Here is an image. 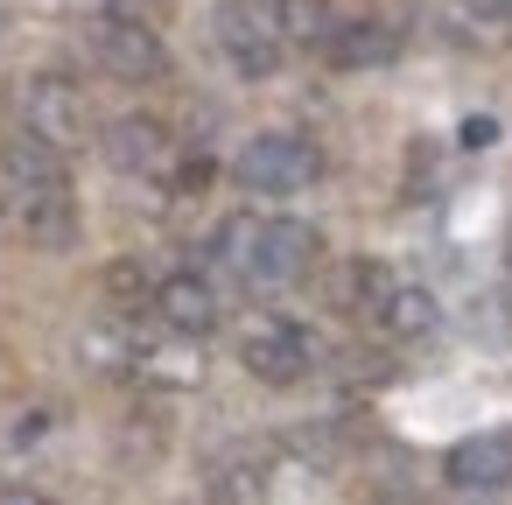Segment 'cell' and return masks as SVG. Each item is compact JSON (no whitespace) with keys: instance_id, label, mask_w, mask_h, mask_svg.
<instances>
[{"instance_id":"6da1fadb","label":"cell","mask_w":512,"mask_h":505,"mask_svg":"<svg viewBox=\"0 0 512 505\" xmlns=\"http://www.w3.org/2000/svg\"><path fill=\"white\" fill-rule=\"evenodd\" d=\"M218 260H225L239 281L288 288V281L309 274V260H316V232L295 225V218H225V225H218Z\"/></svg>"},{"instance_id":"7a4b0ae2","label":"cell","mask_w":512,"mask_h":505,"mask_svg":"<svg viewBox=\"0 0 512 505\" xmlns=\"http://www.w3.org/2000/svg\"><path fill=\"white\" fill-rule=\"evenodd\" d=\"M239 358H246L253 379H267V386H295V379L316 365V337H309L302 323H288V316H253L246 337H239Z\"/></svg>"},{"instance_id":"3957f363","label":"cell","mask_w":512,"mask_h":505,"mask_svg":"<svg viewBox=\"0 0 512 505\" xmlns=\"http://www.w3.org/2000/svg\"><path fill=\"white\" fill-rule=\"evenodd\" d=\"M316 148L309 141H295V134H260V141H246L239 148V162H232V176L246 183V190H267V197H288V190H309L316 183Z\"/></svg>"},{"instance_id":"277c9868","label":"cell","mask_w":512,"mask_h":505,"mask_svg":"<svg viewBox=\"0 0 512 505\" xmlns=\"http://www.w3.org/2000/svg\"><path fill=\"white\" fill-rule=\"evenodd\" d=\"M218 50L232 57V71L239 78H267L274 64H281V29H274V15H267V0H225L218 8Z\"/></svg>"},{"instance_id":"5b68a950","label":"cell","mask_w":512,"mask_h":505,"mask_svg":"<svg viewBox=\"0 0 512 505\" xmlns=\"http://www.w3.org/2000/svg\"><path fill=\"white\" fill-rule=\"evenodd\" d=\"M92 57H99L113 78H127V85H155V78L169 71V50H162V36H155L148 22H134V15H113V22H99V36H92Z\"/></svg>"},{"instance_id":"8992f818","label":"cell","mask_w":512,"mask_h":505,"mask_svg":"<svg viewBox=\"0 0 512 505\" xmlns=\"http://www.w3.org/2000/svg\"><path fill=\"white\" fill-rule=\"evenodd\" d=\"M22 120H29V134H36L43 148H71V141L85 134V92H78L71 78H36V85L22 92Z\"/></svg>"},{"instance_id":"52a82bcc","label":"cell","mask_w":512,"mask_h":505,"mask_svg":"<svg viewBox=\"0 0 512 505\" xmlns=\"http://www.w3.org/2000/svg\"><path fill=\"white\" fill-rule=\"evenodd\" d=\"M449 484H456V491H505V484H512V428L463 435V442L449 449Z\"/></svg>"},{"instance_id":"ba28073f","label":"cell","mask_w":512,"mask_h":505,"mask_svg":"<svg viewBox=\"0 0 512 505\" xmlns=\"http://www.w3.org/2000/svg\"><path fill=\"white\" fill-rule=\"evenodd\" d=\"M15 197H22V232H29L43 253H57V246H71V239H78V204H71L64 176L29 183V190H15Z\"/></svg>"},{"instance_id":"9c48e42d","label":"cell","mask_w":512,"mask_h":505,"mask_svg":"<svg viewBox=\"0 0 512 505\" xmlns=\"http://www.w3.org/2000/svg\"><path fill=\"white\" fill-rule=\"evenodd\" d=\"M155 309H162V323H169L176 337L218 330V288H211L204 274H169V281L155 288Z\"/></svg>"},{"instance_id":"30bf717a","label":"cell","mask_w":512,"mask_h":505,"mask_svg":"<svg viewBox=\"0 0 512 505\" xmlns=\"http://www.w3.org/2000/svg\"><path fill=\"white\" fill-rule=\"evenodd\" d=\"M323 50H330L337 71H379V64L400 57V29H386V22H337Z\"/></svg>"},{"instance_id":"8fae6325","label":"cell","mask_w":512,"mask_h":505,"mask_svg":"<svg viewBox=\"0 0 512 505\" xmlns=\"http://www.w3.org/2000/svg\"><path fill=\"white\" fill-rule=\"evenodd\" d=\"M106 155H113L120 169H134V176H141V169H155V162L169 155V134H162L155 120H141V113H134V120H120V127L106 134Z\"/></svg>"},{"instance_id":"7c38bea8","label":"cell","mask_w":512,"mask_h":505,"mask_svg":"<svg viewBox=\"0 0 512 505\" xmlns=\"http://www.w3.org/2000/svg\"><path fill=\"white\" fill-rule=\"evenodd\" d=\"M267 15H274L281 43H330V29H337L330 0H267Z\"/></svg>"},{"instance_id":"4fadbf2b","label":"cell","mask_w":512,"mask_h":505,"mask_svg":"<svg viewBox=\"0 0 512 505\" xmlns=\"http://www.w3.org/2000/svg\"><path fill=\"white\" fill-rule=\"evenodd\" d=\"M379 323H386L393 337H428V330H435V295H428V288L393 281V288L379 295Z\"/></svg>"},{"instance_id":"5bb4252c","label":"cell","mask_w":512,"mask_h":505,"mask_svg":"<svg viewBox=\"0 0 512 505\" xmlns=\"http://www.w3.org/2000/svg\"><path fill=\"white\" fill-rule=\"evenodd\" d=\"M0 505H50V498L29 491V484H0Z\"/></svg>"}]
</instances>
